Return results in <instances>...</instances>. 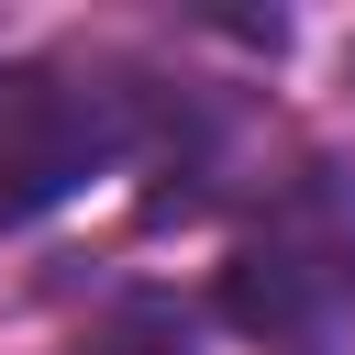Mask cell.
Returning <instances> with one entry per match:
<instances>
[{"label": "cell", "mask_w": 355, "mask_h": 355, "mask_svg": "<svg viewBox=\"0 0 355 355\" xmlns=\"http://www.w3.org/2000/svg\"><path fill=\"white\" fill-rule=\"evenodd\" d=\"M78 355H189V344H178V322H166V311H122V322H111V333H89Z\"/></svg>", "instance_id": "cell-3"}, {"label": "cell", "mask_w": 355, "mask_h": 355, "mask_svg": "<svg viewBox=\"0 0 355 355\" xmlns=\"http://www.w3.org/2000/svg\"><path fill=\"white\" fill-rule=\"evenodd\" d=\"M122 122H133L122 89H100L78 67H44V55H11L0 67V233L55 211L67 189H89L122 155Z\"/></svg>", "instance_id": "cell-2"}, {"label": "cell", "mask_w": 355, "mask_h": 355, "mask_svg": "<svg viewBox=\"0 0 355 355\" xmlns=\"http://www.w3.org/2000/svg\"><path fill=\"white\" fill-rule=\"evenodd\" d=\"M222 311L266 344L322 333L333 311H355V166H311L255 211V233L222 266Z\"/></svg>", "instance_id": "cell-1"}]
</instances>
